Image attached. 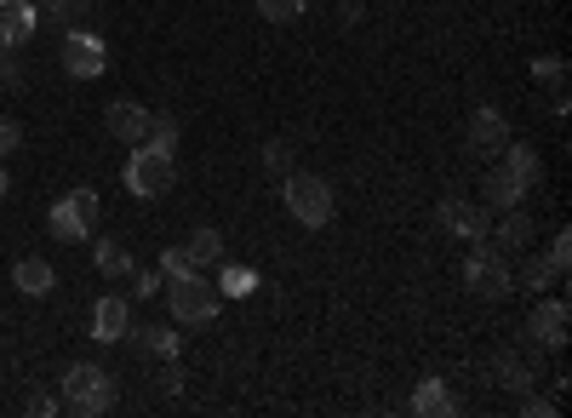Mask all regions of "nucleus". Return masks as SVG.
I'll use <instances>...</instances> for the list:
<instances>
[{"label": "nucleus", "mask_w": 572, "mask_h": 418, "mask_svg": "<svg viewBox=\"0 0 572 418\" xmlns=\"http://www.w3.org/2000/svg\"><path fill=\"white\" fill-rule=\"evenodd\" d=\"M166 281V304H172V322H184V327H207L218 322V304H223V292L212 281H201L195 269H184V276H161Z\"/></svg>", "instance_id": "1"}, {"label": "nucleus", "mask_w": 572, "mask_h": 418, "mask_svg": "<svg viewBox=\"0 0 572 418\" xmlns=\"http://www.w3.org/2000/svg\"><path fill=\"white\" fill-rule=\"evenodd\" d=\"M58 390H63L58 402H63L69 413H81V418H97V413H109V407H115V379H109L97 361H74Z\"/></svg>", "instance_id": "2"}, {"label": "nucleus", "mask_w": 572, "mask_h": 418, "mask_svg": "<svg viewBox=\"0 0 572 418\" xmlns=\"http://www.w3.org/2000/svg\"><path fill=\"white\" fill-rule=\"evenodd\" d=\"M120 184H127V195H138V201H155V195H166L172 184H178V155H166V150H149V143H138V155L127 161Z\"/></svg>", "instance_id": "3"}, {"label": "nucleus", "mask_w": 572, "mask_h": 418, "mask_svg": "<svg viewBox=\"0 0 572 418\" xmlns=\"http://www.w3.org/2000/svg\"><path fill=\"white\" fill-rule=\"evenodd\" d=\"M287 212H292L304 230L332 224V189H327V178H310V172H287Z\"/></svg>", "instance_id": "4"}, {"label": "nucleus", "mask_w": 572, "mask_h": 418, "mask_svg": "<svg viewBox=\"0 0 572 418\" xmlns=\"http://www.w3.org/2000/svg\"><path fill=\"white\" fill-rule=\"evenodd\" d=\"M46 230H52V241H86L97 230V189H69L46 218Z\"/></svg>", "instance_id": "5"}, {"label": "nucleus", "mask_w": 572, "mask_h": 418, "mask_svg": "<svg viewBox=\"0 0 572 418\" xmlns=\"http://www.w3.org/2000/svg\"><path fill=\"white\" fill-rule=\"evenodd\" d=\"M464 287L476 292V299H510V287H515V269L504 264V253H469L464 264Z\"/></svg>", "instance_id": "6"}, {"label": "nucleus", "mask_w": 572, "mask_h": 418, "mask_svg": "<svg viewBox=\"0 0 572 418\" xmlns=\"http://www.w3.org/2000/svg\"><path fill=\"white\" fill-rule=\"evenodd\" d=\"M63 69H69L74 81H97L109 69V46L97 40L92 30H69L63 35Z\"/></svg>", "instance_id": "7"}, {"label": "nucleus", "mask_w": 572, "mask_h": 418, "mask_svg": "<svg viewBox=\"0 0 572 418\" xmlns=\"http://www.w3.org/2000/svg\"><path fill=\"white\" fill-rule=\"evenodd\" d=\"M527 333H533L538 350L561 356V350H567V333H572V310H567L561 299H544V292H538V310L527 315Z\"/></svg>", "instance_id": "8"}, {"label": "nucleus", "mask_w": 572, "mask_h": 418, "mask_svg": "<svg viewBox=\"0 0 572 418\" xmlns=\"http://www.w3.org/2000/svg\"><path fill=\"white\" fill-rule=\"evenodd\" d=\"M464 143H469L476 155L499 161V150L510 143V120H504L499 109H476V115H469V132H464Z\"/></svg>", "instance_id": "9"}, {"label": "nucleus", "mask_w": 572, "mask_h": 418, "mask_svg": "<svg viewBox=\"0 0 572 418\" xmlns=\"http://www.w3.org/2000/svg\"><path fill=\"white\" fill-rule=\"evenodd\" d=\"M149 115L143 104H132V97H115V104L104 109V127H109V138H120V143H143V132H149Z\"/></svg>", "instance_id": "10"}, {"label": "nucleus", "mask_w": 572, "mask_h": 418, "mask_svg": "<svg viewBox=\"0 0 572 418\" xmlns=\"http://www.w3.org/2000/svg\"><path fill=\"white\" fill-rule=\"evenodd\" d=\"M487 224H492V212L481 201H441V230H453L464 241H481Z\"/></svg>", "instance_id": "11"}, {"label": "nucleus", "mask_w": 572, "mask_h": 418, "mask_svg": "<svg viewBox=\"0 0 572 418\" xmlns=\"http://www.w3.org/2000/svg\"><path fill=\"white\" fill-rule=\"evenodd\" d=\"M35 30H40L35 0H0V46H23Z\"/></svg>", "instance_id": "12"}, {"label": "nucleus", "mask_w": 572, "mask_h": 418, "mask_svg": "<svg viewBox=\"0 0 572 418\" xmlns=\"http://www.w3.org/2000/svg\"><path fill=\"white\" fill-rule=\"evenodd\" d=\"M127 327H132V310H127V299H97V310H92V338L97 344H120L127 338Z\"/></svg>", "instance_id": "13"}, {"label": "nucleus", "mask_w": 572, "mask_h": 418, "mask_svg": "<svg viewBox=\"0 0 572 418\" xmlns=\"http://www.w3.org/2000/svg\"><path fill=\"white\" fill-rule=\"evenodd\" d=\"M481 195H487V207H504V212H510V207H521V195H527V184H521L510 166H499V161H492V172L481 178Z\"/></svg>", "instance_id": "14"}, {"label": "nucleus", "mask_w": 572, "mask_h": 418, "mask_svg": "<svg viewBox=\"0 0 572 418\" xmlns=\"http://www.w3.org/2000/svg\"><path fill=\"white\" fill-rule=\"evenodd\" d=\"M12 281H17L23 299H46L58 276H52V264H46V258H35V253H30V258H17V264H12Z\"/></svg>", "instance_id": "15"}, {"label": "nucleus", "mask_w": 572, "mask_h": 418, "mask_svg": "<svg viewBox=\"0 0 572 418\" xmlns=\"http://www.w3.org/2000/svg\"><path fill=\"white\" fill-rule=\"evenodd\" d=\"M499 166H510L527 189H533V184H544V161H538V150H527V143H515V138L499 150Z\"/></svg>", "instance_id": "16"}, {"label": "nucleus", "mask_w": 572, "mask_h": 418, "mask_svg": "<svg viewBox=\"0 0 572 418\" xmlns=\"http://www.w3.org/2000/svg\"><path fill=\"white\" fill-rule=\"evenodd\" d=\"M453 407H458V402H453V390H446L441 379H424V384L412 390V413H418V418H446Z\"/></svg>", "instance_id": "17"}, {"label": "nucleus", "mask_w": 572, "mask_h": 418, "mask_svg": "<svg viewBox=\"0 0 572 418\" xmlns=\"http://www.w3.org/2000/svg\"><path fill=\"white\" fill-rule=\"evenodd\" d=\"M127 338L138 344L143 356H161V361H178V344H184V338L172 333V327H138V333L127 327Z\"/></svg>", "instance_id": "18"}, {"label": "nucleus", "mask_w": 572, "mask_h": 418, "mask_svg": "<svg viewBox=\"0 0 572 418\" xmlns=\"http://www.w3.org/2000/svg\"><path fill=\"white\" fill-rule=\"evenodd\" d=\"M184 258H189L195 269H201V264H218V258H223V235H218L212 224H201V230L184 241Z\"/></svg>", "instance_id": "19"}, {"label": "nucleus", "mask_w": 572, "mask_h": 418, "mask_svg": "<svg viewBox=\"0 0 572 418\" xmlns=\"http://www.w3.org/2000/svg\"><path fill=\"white\" fill-rule=\"evenodd\" d=\"M499 247H504V253H521V247H533V218L521 212V207H510V218L499 224Z\"/></svg>", "instance_id": "20"}, {"label": "nucleus", "mask_w": 572, "mask_h": 418, "mask_svg": "<svg viewBox=\"0 0 572 418\" xmlns=\"http://www.w3.org/2000/svg\"><path fill=\"white\" fill-rule=\"evenodd\" d=\"M97 269H104V276H132V253L120 247V241H97Z\"/></svg>", "instance_id": "21"}, {"label": "nucleus", "mask_w": 572, "mask_h": 418, "mask_svg": "<svg viewBox=\"0 0 572 418\" xmlns=\"http://www.w3.org/2000/svg\"><path fill=\"white\" fill-rule=\"evenodd\" d=\"M143 143H149V150L178 155V120H172V115H155V120H149V132H143Z\"/></svg>", "instance_id": "22"}, {"label": "nucleus", "mask_w": 572, "mask_h": 418, "mask_svg": "<svg viewBox=\"0 0 572 418\" xmlns=\"http://www.w3.org/2000/svg\"><path fill=\"white\" fill-rule=\"evenodd\" d=\"M492 373H499V384H510V390H533V367L521 356H499V361H492Z\"/></svg>", "instance_id": "23"}, {"label": "nucleus", "mask_w": 572, "mask_h": 418, "mask_svg": "<svg viewBox=\"0 0 572 418\" xmlns=\"http://www.w3.org/2000/svg\"><path fill=\"white\" fill-rule=\"evenodd\" d=\"M550 281H556V269H550V258H527V264H521V287H527V292H550Z\"/></svg>", "instance_id": "24"}, {"label": "nucleus", "mask_w": 572, "mask_h": 418, "mask_svg": "<svg viewBox=\"0 0 572 418\" xmlns=\"http://www.w3.org/2000/svg\"><path fill=\"white\" fill-rule=\"evenodd\" d=\"M264 23H297L304 18V0H258Z\"/></svg>", "instance_id": "25"}, {"label": "nucleus", "mask_w": 572, "mask_h": 418, "mask_svg": "<svg viewBox=\"0 0 572 418\" xmlns=\"http://www.w3.org/2000/svg\"><path fill=\"white\" fill-rule=\"evenodd\" d=\"M218 292H223V299H241V292H253V269L230 264V269H223V281H218Z\"/></svg>", "instance_id": "26"}, {"label": "nucleus", "mask_w": 572, "mask_h": 418, "mask_svg": "<svg viewBox=\"0 0 572 418\" xmlns=\"http://www.w3.org/2000/svg\"><path fill=\"white\" fill-rule=\"evenodd\" d=\"M264 172H292V143L287 138L264 143Z\"/></svg>", "instance_id": "27"}, {"label": "nucleus", "mask_w": 572, "mask_h": 418, "mask_svg": "<svg viewBox=\"0 0 572 418\" xmlns=\"http://www.w3.org/2000/svg\"><path fill=\"white\" fill-rule=\"evenodd\" d=\"M544 258H550V269H556V276H567V264H572V235L561 230V235L550 241V253H544Z\"/></svg>", "instance_id": "28"}, {"label": "nucleus", "mask_w": 572, "mask_h": 418, "mask_svg": "<svg viewBox=\"0 0 572 418\" xmlns=\"http://www.w3.org/2000/svg\"><path fill=\"white\" fill-rule=\"evenodd\" d=\"M533 76H538V81H550V86H561V81H567V63H561V58H538V63H533Z\"/></svg>", "instance_id": "29"}, {"label": "nucleus", "mask_w": 572, "mask_h": 418, "mask_svg": "<svg viewBox=\"0 0 572 418\" xmlns=\"http://www.w3.org/2000/svg\"><path fill=\"white\" fill-rule=\"evenodd\" d=\"M92 0H46V18H86Z\"/></svg>", "instance_id": "30"}, {"label": "nucleus", "mask_w": 572, "mask_h": 418, "mask_svg": "<svg viewBox=\"0 0 572 418\" xmlns=\"http://www.w3.org/2000/svg\"><path fill=\"white\" fill-rule=\"evenodd\" d=\"M17 143H23V127H17V120H7V115H0V161H7V155L17 150Z\"/></svg>", "instance_id": "31"}, {"label": "nucleus", "mask_w": 572, "mask_h": 418, "mask_svg": "<svg viewBox=\"0 0 572 418\" xmlns=\"http://www.w3.org/2000/svg\"><path fill=\"white\" fill-rule=\"evenodd\" d=\"M184 269H195V264L184 258V247H166V253H161V276H184Z\"/></svg>", "instance_id": "32"}, {"label": "nucleus", "mask_w": 572, "mask_h": 418, "mask_svg": "<svg viewBox=\"0 0 572 418\" xmlns=\"http://www.w3.org/2000/svg\"><path fill=\"white\" fill-rule=\"evenodd\" d=\"M155 390H161V396H178V390H184V373H178V367H166V373L155 379Z\"/></svg>", "instance_id": "33"}, {"label": "nucleus", "mask_w": 572, "mask_h": 418, "mask_svg": "<svg viewBox=\"0 0 572 418\" xmlns=\"http://www.w3.org/2000/svg\"><path fill=\"white\" fill-rule=\"evenodd\" d=\"M521 413H527V418H556V402H538V396H527V402H521Z\"/></svg>", "instance_id": "34"}, {"label": "nucleus", "mask_w": 572, "mask_h": 418, "mask_svg": "<svg viewBox=\"0 0 572 418\" xmlns=\"http://www.w3.org/2000/svg\"><path fill=\"white\" fill-rule=\"evenodd\" d=\"M338 18H343V23H350V30H355V23L366 18V7H361V0H338Z\"/></svg>", "instance_id": "35"}, {"label": "nucleus", "mask_w": 572, "mask_h": 418, "mask_svg": "<svg viewBox=\"0 0 572 418\" xmlns=\"http://www.w3.org/2000/svg\"><path fill=\"white\" fill-rule=\"evenodd\" d=\"M132 292H138V299H155V292H161V276H149V269H143V276L132 281Z\"/></svg>", "instance_id": "36"}, {"label": "nucleus", "mask_w": 572, "mask_h": 418, "mask_svg": "<svg viewBox=\"0 0 572 418\" xmlns=\"http://www.w3.org/2000/svg\"><path fill=\"white\" fill-rule=\"evenodd\" d=\"M58 407H63V402H52V396H35V402H30V413H35V418H52Z\"/></svg>", "instance_id": "37"}, {"label": "nucleus", "mask_w": 572, "mask_h": 418, "mask_svg": "<svg viewBox=\"0 0 572 418\" xmlns=\"http://www.w3.org/2000/svg\"><path fill=\"white\" fill-rule=\"evenodd\" d=\"M0 195H7V172H0Z\"/></svg>", "instance_id": "38"}]
</instances>
